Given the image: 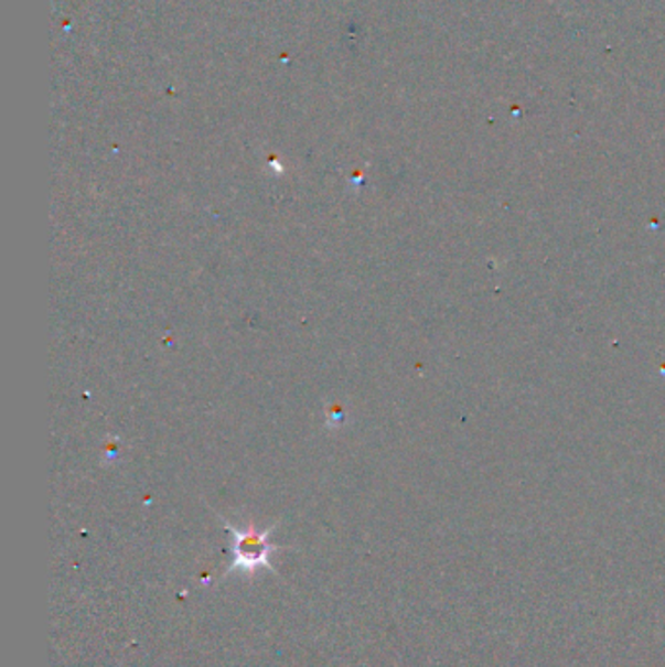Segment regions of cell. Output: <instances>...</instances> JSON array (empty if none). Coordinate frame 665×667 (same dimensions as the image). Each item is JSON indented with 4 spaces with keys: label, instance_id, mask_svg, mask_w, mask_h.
Segmentation results:
<instances>
[{
    "label": "cell",
    "instance_id": "1",
    "mask_svg": "<svg viewBox=\"0 0 665 667\" xmlns=\"http://www.w3.org/2000/svg\"><path fill=\"white\" fill-rule=\"evenodd\" d=\"M225 525H227L228 532L233 537V542H230L233 562H230L227 574L235 572V570L236 572H243V574H256L261 568L276 572L271 567L270 558L279 549L270 542L271 529L256 531L254 527L238 529L228 521H225Z\"/></svg>",
    "mask_w": 665,
    "mask_h": 667
}]
</instances>
